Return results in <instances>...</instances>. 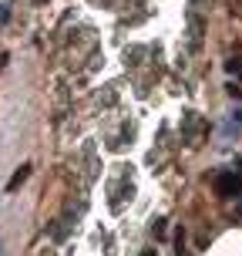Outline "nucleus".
Listing matches in <instances>:
<instances>
[{
  "label": "nucleus",
  "instance_id": "0eeeda50",
  "mask_svg": "<svg viewBox=\"0 0 242 256\" xmlns=\"http://www.w3.org/2000/svg\"><path fill=\"white\" fill-rule=\"evenodd\" d=\"M34 4H44V0H34Z\"/></svg>",
  "mask_w": 242,
  "mask_h": 256
},
{
  "label": "nucleus",
  "instance_id": "f03ea898",
  "mask_svg": "<svg viewBox=\"0 0 242 256\" xmlns=\"http://www.w3.org/2000/svg\"><path fill=\"white\" fill-rule=\"evenodd\" d=\"M27 176H30V166H20V168H17V172H13V176H10V182H7V192L20 189V186H24V182H27Z\"/></svg>",
  "mask_w": 242,
  "mask_h": 256
},
{
  "label": "nucleus",
  "instance_id": "423d86ee",
  "mask_svg": "<svg viewBox=\"0 0 242 256\" xmlns=\"http://www.w3.org/2000/svg\"><path fill=\"white\" fill-rule=\"evenodd\" d=\"M141 256H155V250H145V253H141Z\"/></svg>",
  "mask_w": 242,
  "mask_h": 256
},
{
  "label": "nucleus",
  "instance_id": "f257e3e1",
  "mask_svg": "<svg viewBox=\"0 0 242 256\" xmlns=\"http://www.w3.org/2000/svg\"><path fill=\"white\" fill-rule=\"evenodd\" d=\"M216 196L219 199H236V196H242V176H236V172H219L216 176Z\"/></svg>",
  "mask_w": 242,
  "mask_h": 256
},
{
  "label": "nucleus",
  "instance_id": "7ed1b4c3",
  "mask_svg": "<svg viewBox=\"0 0 242 256\" xmlns=\"http://www.w3.org/2000/svg\"><path fill=\"white\" fill-rule=\"evenodd\" d=\"M226 71H229V74H242V58H229V61H226Z\"/></svg>",
  "mask_w": 242,
  "mask_h": 256
},
{
  "label": "nucleus",
  "instance_id": "39448f33",
  "mask_svg": "<svg viewBox=\"0 0 242 256\" xmlns=\"http://www.w3.org/2000/svg\"><path fill=\"white\" fill-rule=\"evenodd\" d=\"M226 91H229V98H242V88H239V84H229Z\"/></svg>",
  "mask_w": 242,
  "mask_h": 256
},
{
  "label": "nucleus",
  "instance_id": "20e7f679",
  "mask_svg": "<svg viewBox=\"0 0 242 256\" xmlns=\"http://www.w3.org/2000/svg\"><path fill=\"white\" fill-rule=\"evenodd\" d=\"M152 232H155V236H158V240H162V236H165V219H155Z\"/></svg>",
  "mask_w": 242,
  "mask_h": 256
}]
</instances>
